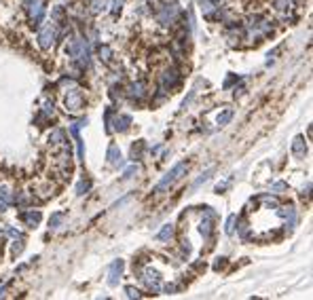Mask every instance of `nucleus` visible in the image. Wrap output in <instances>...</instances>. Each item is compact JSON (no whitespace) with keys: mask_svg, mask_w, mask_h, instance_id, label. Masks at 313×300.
Here are the masks:
<instances>
[{"mask_svg":"<svg viewBox=\"0 0 313 300\" xmlns=\"http://www.w3.org/2000/svg\"><path fill=\"white\" fill-rule=\"evenodd\" d=\"M62 26H64V23H59V21L51 19V21H47L45 26L41 28V32H38V45L43 47L45 51L53 49L55 40L59 38V32H62Z\"/></svg>","mask_w":313,"mask_h":300,"instance_id":"f257e3e1","label":"nucleus"},{"mask_svg":"<svg viewBox=\"0 0 313 300\" xmlns=\"http://www.w3.org/2000/svg\"><path fill=\"white\" fill-rule=\"evenodd\" d=\"M66 53L79 64V68H87L89 66V47L85 38H72L66 45Z\"/></svg>","mask_w":313,"mask_h":300,"instance_id":"f03ea898","label":"nucleus"},{"mask_svg":"<svg viewBox=\"0 0 313 300\" xmlns=\"http://www.w3.org/2000/svg\"><path fill=\"white\" fill-rule=\"evenodd\" d=\"M246 30H248V36H250V38L260 40V38H264V36H269V34L273 32V26H271L269 19H264V17H260V15H254V17L248 19Z\"/></svg>","mask_w":313,"mask_h":300,"instance_id":"7ed1b4c3","label":"nucleus"},{"mask_svg":"<svg viewBox=\"0 0 313 300\" xmlns=\"http://www.w3.org/2000/svg\"><path fill=\"white\" fill-rule=\"evenodd\" d=\"M188 172V163H184V161H180V163H176L170 172H167L163 178H161V182L154 186V193H163V190H167L174 182H178L180 178H182L184 174Z\"/></svg>","mask_w":313,"mask_h":300,"instance_id":"20e7f679","label":"nucleus"},{"mask_svg":"<svg viewBox=\"0 0 313 300\" xmlns=\"http://www.w3.org/2000/svg\"><path fill=\"white\" fill-rule=\"evenodd\" d=\"M26 11H28V15H30V23L32 26H41V21L45 17V5H47V0H26Z\"/></svg>","mask_w":313,"mask_h":300,"instance_id":"39448f33","label":"nucleus"},{"mask_svg":"<svg viewBox=\"0 0 313 300\" xmlns=\"http://www.w3.org/2000/svg\"><path fill=\"white\" fill-rule=\"evenodd\" d=\"M178 15H180L178 5H174V3L172 5H163L161 11H159V15H156V21H159L161 26H172V23H176Z\"/></svg>","mask_w":313,"mask_h":300,"instance_id":"423d86ee","label":"nucleus"},{"mask_svg":"<svg viewBox=\"0 0 313 300\" xmlns=\"http://www.w3.org/2000/svg\"><path fill=\"white\" fill-rule=\"evenodd\" d=\"M81 108H83V91L74 87L72 91H68V95H66V110L79 112Z\"/></svg>","mask_w":313,"mask_h":300,"instance_id":"0eeeda50","label":"nucleus"},{"mask_svg":"<svg viewBox=\"0 0 313 300\" xmlns=\"http://www.w3.org/2000/svg\"><path fill=\"white\" fill-rule=\"evenodd\" d=\"M214 218H216V211L212 209V207H203V220H201V224H199V231H201V235L206 237V239H210L212 237V222H214Z\"/></svg>","mask_w":313,"mask_h":300,"instance_id":"6e6552de","label":"nucleus"},{"mask_svg":"<svg viewBox=\"0 0 313 300\" xmlns=\"http://www.w3.org/2000/svg\"><path fill=\"white\" fill-rule=\"evenodd\" d=\"M178 82H180V74H178L176 68H167L161 74V87L163 89H174Z\"/></svg>","mask_w":313,"mask_h":300,"instance_id":"1a4fd4ad","label":"nucleus"},{"mask_svg":"<svg viewBox=\"0 0 313 300\" xmlns=\"http://www.w3.org/2000/svg\"><path fill=\"white\" fill-rule=\"evenodd\" d=\"M123 267H125L123 260L112 262L110 269H108V285H119V279H121V275H123Z\"/></svg>","mask_w":313,"mask_h":300,"instance_id":"9d476101","label":"nucleus"},{"mask_svg":"<svg viewBox=\"0 0 313 300\" xmlns=\"http://www.w3.org/2000/svg\"><path fill=\"white\" fill-rule=\"evenodd\" d=\"M142 275H144L142 279L146 281V285L150 287L152 292H159V290H161V279H159V273H156V271H152V269H146V271H144Z\"/></svg>","mask_w":313,"mask_h":300,"instance_id":"9b49d317","label":"nucleus"},{"mask_svg":"<svg viewBox=\"0 0 313 300\" xmlns=\"http://www.w3.org/2000/svg\"><path fill=\"white\" fill-rule=\"evenodd\" d=\"M129 98L136 100V102L146 98V82H142V80L131 82V85H129Z\"/></svg>","mask_w":313,"mask_h":300,"instance_id":"f8f14e48","label":"nucleus"},{"mask_svg":"<svg viewBox=\"0 0 313 300\" xmlns=\"http://www.w3.org/2000/svg\"><path fill=\"white\" fill-rule=\"evenodd\" d=\"M108 163H110L112 167H121L123 165L121 150H119L116 144H110V146H108Z\"/></svg>","mask_w":313,"mask_h":300,"instance_id":"ddd939ff","label":"nucleus"},{"mask_svg":"<svg viewBox=\"0 0 313 300\" xmlns=\"http://www.w3.org/2000/svg\"><path fill=\"white\" fill-rule=\"evenodd\" d=\"M19 218H21L23 222H26L28 226H36V224L41 222L43 216H41V211H38V209H28V211H21Z\"/></svg>","mask_w":313,"mask_h":300,"instance_id":"4468645a","label":"nucleus"},{"mask_svg":"<svg viewBox=\"0 0 313 300\" xmlns=\"http://www.w3.org/2000/svg\"><path fill=\"white\" fill-rule=\"evenodd\" d=\"M292 152H294V157L298 159H303L305 154H307V144H305V138L303 136H296L294 142H292Z\"/></svg>","mask_w":313,"mask_h":300,"instance_id":"2eb2a0df","label":"nucleus"},{"mask_svg":"<svg viewBox=\"0 0 313 300\" xmlns=\"http://www.w3.org/2000/svg\"><path fill=\"white\" fill-rule=\"evenodd\" d=\"M129 125H131V116H129V114H119V116L114 118V129L119 131V134H123V131H127V129H129Z\"/></svg>","mask_w":313,"mask_h":300,"instance_id":"dca6fc26","label":"nucleus"},{"mask_svg":"<svg viewBox=\"0 0 313 300\" xmlns=\"http://www.w3.org/2000/svg\"><path fill=\"white\" fill-rule=\"evenodd\" d=\"M174 224H165L163 229L159 231V235H156V239H159V241H170V239L174 237Z\"/></svg>","mask_w":313,"mask_h":300,"instance_id":"f3484780","label":"nucleus"},{"mask_svg":"<svg viewBox=\"0 0 313 300\" xmlns=\"http://www.w3.org/2000/svg\"><path fill=\"white\" fill-rule=\"evenodd\" d=\"M11 201H13V199H11L7 186H0V211H5L11 205Z\"/></svg>","mask_w":313,"mask_h":300,"instance_id":"a211bd4d","label":"nucleus"},{"mask_svg":"<svg viewBox=\"0 0 313 300\" xmlns=\"http://www.w3.org/2000/svg\"><path fill=\"white\" fill-rule=\"evenodd\" d=\"M64 218H66L64 211H55L51 218H49V229H59V224L64 222Z\"/></svg>","mask_w":313,"mask_h":300,"instance_id":"6ab92c4d","label":"nucleus"},{"mask_svg":"<svg viewBox=\"0 0 313 300\" xmlns=\"http://www.w3.org/2000/svg\"><path fill=\"white\" fill-rule=\"evenodd\" d=\"M89 190H91V180L83 178L81 182L76 184V195H85V193H89Z\"/></svg>","mask_w":313,"mask_h":300,"instance_id":"aec40b11","label":"nucleus"},{"mask_svg":"<svg viewBox=\"0 0 313 300\" xmlns=\"http://www.w3.org/2000/svg\"><path fill=\"white\" fill-rule=\"evenodd\" d=\"M142 150H144V142H138L131 146V159L134 161H140L142 159Z\"/></svg>","mask_w":313,"mask_h":300,"instance_id":"412c9836","label":"nucleus"},{"mask_svg":"<svg viewBox=\"0 0 313 300\" xmlns=\"http://www.w3.org/2000/svg\"><path fill=\"white\" fill-rule=\"evenodd\" d=\"M235 222H237V216H235V213L226 218V226H224V233H226V235H233V231H235Z\"/></svg>","mask_w":313,"mask_h":300,"instance_id":"4be33fe9","label":"nucleus"},{"mask_svg":"<svg viewBox=\"0 0 313 300\" xmlns=\"http://www.w3.org/2000/svg\"><path fill=\"white\" fill-rule=\"evenodd\" d=\"M212 172H214V167H210V169H206V172H203V174H201V178H197V182L192 184V188H199L203 182H208V180H210V176H212Z\"/></svg>","mask_w":313,"mask_h":300,"instance_id":"5701e85b","label":"nucleus"},{"mask_svg":"<svg viewBox=\"0 0 313 300\" xmlns=\"http://www.w3.org/2000/svg\"><path fill=\"white\" fill-rule=\"evenodd\" d=\"M290 5H292V0H275L273 3V7L278 11H282V13L284 11H290Z\"/></svg>","mask_w":313,"mask_h":300,"instance_id":"b1692460","label":"nucleus"},{"mask_svg":"<svg viewBox=\"0 0 313 300\" xmlns=\"http://www.w3.org/2000/svg\"><path fill=\"white\" fill-rule=\"evenodd\" d=\"M49 142L51 144H64V131H59V129H55L53 134L49 136Z\"/></svg>","mask_w":313,"mask_h":300,"instance_id":"393cba45","label":"nucleus"},{"mask_svg":"<svg viewBox=\"0 0 313 300\" xmlns=\"http://www.w3.org/2000/svg\"><path fill=\"white\" fill-rule=\"evenodd\" d=\"M106 7H108L106 0H93V9L91 11L98 15V13H102V11H106Z\"/></svg>","mask_w":313,"mask_h":300,"instance_id":"a878e982","label":"nucleus"},{"mask_svg":"<svg viewBox=\"0 0 313 300\" xmlns=\"http://www.w3.org/2000/svg\"><path fill=\"white\" fill-rule=\"evenodd\" d=\"M231 118H233V110H224V112L218 116V125H220V127H224L228 121H231Z\"/></svg>","mask_w":313,"mask_h":300,"instance_id":"bb28decb","label":"nucleus"},{"mask_svg":"<svg viewBox=\"0 0 313 300\" xmlns=\"http://www.w3.org/2000/svg\"><path fill=\"white\" fill-rule=\"evenodd\" d=\"M110 55H112V51H110V47H100V59H104V62L108 64V62H110Z\"/></svg>","mask_w":313,"mask_h":300,"instance_id":"cd10ccee","label":"nucleus"},{"mask_svg":"<svg viewBox=\"0 0 313 300\" xmlns=\"http://www.w3.org/2000/svg\"><path fill=\"white\" fill-rule=\"evenodd\" d=\"M123 3H125V0H112V15H119V13H121V9H123Z\"/></svg>","mask_w":313,"mask_h":300,"instance_id":"c85d7f7f","label":"nucleus"},{"mask_svg":"<svg viewBox=\"0 0 313 300\" xmlns=\"http://www.w3.org/2000/svg\"><path fill=\"white\" fill-rule=\"evenodd\" d=\"M138 174V167L136 165H131V167H127V169L123 172V180H129V178H134Z\"/></svg>","mask_w":313,"mask_h":300,"instance_id":"c756f323","label":"nucleus"},{"mask_svg":"<svg viewBox=\"0 0 313 300\" xmlns=\"http://www.w3.org/2000/svg\"><path fill=\"white\" fill-rule=\"evenodd\" d=\"M125 294H127V298H140V296H142V294L136 290V287H131V285L125 287Z\"/></svg>","mask_w":313,"mask_h":300,"instance_id":"7c9ffc66","label":"nucleus"},{"mask_svg":"<svg viewBox=\"0 0 313 300\" xmlns=\"http://www.w3.org/2000/svg\"><path fill=\"white\" fill-rule=\"evenodd\" d=\"M286 188H288V184H286V182H275V184L271 186L273 193H282V190H286Z\"/></svg>","mask_w":313,"mask_h":300,"instance_id":"2f4dec72","label":"nucleus"},{"mask_svg":"<svg viewBox=\"0 0 313 300\" xmlns=\"http://www.w3.org/2000/svg\"><path fill=\"white\" fill-rule=\"evenodd\" d=\"M23 251V237L19 239V241H15V245H13V254L17 256V254H21Z\"/></svg>","mask_w":313,"mask_h":300,"instance_id":"473e14b6","label":"nucleus"}]
</instances>
